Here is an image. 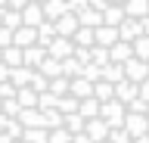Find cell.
Here are the masks:
<instances>
[{
  "label": "cell",
  "mask_w": 149,
  "mask_h": 143,
  "mask_svg": "<svg viewBox=\"0 0 149 143\" xmlns=\"http://www.w3.org/2000/svg\"><path fill=\"white\" fill-rule=\"evenodd\" d=\"M72 56L84 66V62H90V47H74V50H72Z\"/></svg>",
  "instance_id": "obj_44"
},
{
  "label": "cell",
  "mask_w": 149,
  "mask_h": 143,
  "mask_svg": "<svg viewBox=\"0 0 149 143\" xmlns=\"http://www.w3.org/2000/svg\"><path fill=\"white\" fill-rule=\"evenodd\" d=\"M34 31H37V44H40V47H47V44H50V40L56 38V25H53L50 19H44V22H40V25H37Z\"/></svg>",
  "instance_id": "obj_22"
},
{
  "label": "cell",
  "mask_w": 149,
  "mask_h": 143,
  "mask_svg": "<svg viewBox=\"0 0 149 143\" xmlns=\"http://www.w3.org/2000/svg\"><path fill=\"white\" fill-rule=\"evenodd\" d=\"M72 44L74 47H93V28H84V25H78L72 34Z\"/></svg>",
  "instance_id": "obj_27"
},
{
  "label": "cell",
  "mask_w": 149,
  "mask_h": 143,
  "mask_svg": "<svg viewBox=\"0 0 149 143\" xmlns=\"http://www.w3.org/2000/svg\"><path fill=\"white\" fill-rule=\"evenodd\" d=\"M9 44H13V31L0 25V50H3V47H9Z\"/></svg>",
  "instance_id": "obj_47"
},
{
  "label": "cell",
  "mask_w": 149,
  "mask_h": 143,
  "mask_svg": "<svg viewBox=\"0 0 149 143\" xmlns=\"http://www.w3.org/2000/svg\"><path fill=\"white\" fill-rule=\"evenodd\" d=\"M140 96L149 103V78H143V81H140Z\"/></svg>",
  "instance_id": "obj_49"
},
{
  "label": "cell",
  "mask_w": 149,
  "mask_h": 143,
  "mask_svg": "<svg viewBox=\"0 0 149 143\" xmlns=\"http://www.w3.org/2000/svg\"><path fill=\"white\" fill-rule=\"evenodd\" d=\"M112 3H124V0H112Z\"/></svg>",
  "instance_id": "obj_56"
},
{
  "label": "cell",
  "mask_w": 149,
  "mask_h": 143,
  "mask_svg": "<svg viewBox=\"0 0 149 143\" xmlns=\"http://www.w3.org/2000/svg\"><path fill=\"white\" fill-rule=\"evenodd\" d=\"M3 131H6L13 140H22V131H25V128H22L19 118H6V128H3Z\"/></svg>",
  "instance_id": "obj_40"
},
{
  "label": "cell",
  "mask_w": 149,
  "mask_h": 143,
  "mask_svg": "<svg viewBox=\"0 0 149 143\" xmlns=\"http://www.w3.org/2000/svg\"><path fill=\"white\" fill-rule=\"evenodd\" d=\"M121 68H124V78L127 81H134V84H140L143 78H149V62L146 59H137V56H130L121 62Z\"/></svg>",
  "instance_id": "obj_2"
},
{
  "label": "cell",
  "mask_w": 149,
  "mask_h": 143,
  "mask_svg": "<svg viewBox=\"0 0 149 143\" xmlns=\"http://www.w3.org/2000/svg\"><path fill=\"white\" fill-rule=\"evenodd\" d=\"M31 3H44V0H31Z\"/></svg>",
  "instance_id": "obj_55"
},
{
  "label": "cell",
  "mask_w": 149,
  "mask_h": 143,
  "mask_svg": "<svg viewBox=\"0 0 149 143\" xmlns=\"http://www.w3.org/2000/svg\"><path fill=\"white\" fill-rule=\"evenodd\" d=\"M134 53H130V40H115L109 47V62H124V59H130Z\"/></svg>",
  "instance_id": "obj_17"
},
{
  "label": "cell",
  "mask_w": 149,
  "mask_h": 143,
  "mask_svg": "<svg viewBox=\"0 0 149 143\" xmlns=\"http://www.w3.org/2000/svg\"><path fill=\"white\" fill-rule=\"evenodd\" d=\"M84 134H87L93 143H100V140H106V134H109V124L102 121L100 115H96V118H87V121H84Z\"/></svg>",
  "instance_id": "obj_6"
},
{
  "label": "cell",
  "mask_w": 149,
  "mask_h": 143,
  "mask_svg": "<svg viewBox=\"0 0 149 143\" xmlns=\"http://www.w3.org/2000/svg\"><path fill=\"white\" fill-rule=\"evenodd\" d=\"M124 112H127V109H124V103H121V100H115V96H112V100H106V103H100V118L109 124V128H121Z\"/></svg>",
  "instance_id": "obj_1"
},
{
  "label": "cell",
  "mask_w": 149,
  "mask_h": 143,
  "mask_svg": "<svg viewBox=\"0 0 149 143\" xmlns=\"http://www.w3.org/2000/svg\"><path fill=\"white\" fill-rule=\"evenodd\" d=\"M112 87H115V100H121L124 106L140 93V84H134V81H127V78H121L118 84H112Z\"/></svg>",
  "instance_id": "obj_9"
},
{
  "label": "cell",
  "mask_w": 149,
  "mask_h": 143,
  "mask_svg": "<svg viewBox=\"0 0 149 143\" xmlns=\"http://www.w3.org/2000/svg\"><path fill=\"white\" fill-rule=\"evenodd\" d=\"M109 3H112V0H87V6H90V10H106V6H109Z\"/></svg>",
  "instance_id": "obj_48"
},
{
  "label": "cell",
  "mask_w": 149,
  "mask_h": 143,
  "mask_svg": "<svg viewBox=\"0 0 149 143\" xmlns=\"http://www.w3.org/2000/svg\"><path fill=\"white\" fill-rule=\"evenodd\" d=\"M59 66H62V75H65V78H78V75H81V62H78L74 56L59 59Z\"/></svg>",
  "instance_id": "obj_33"
},
{
  "label": "cell",
  "mask_w": 149,
  "mask_h": 143,
  "mask_svg": "<svg viewBox=\"0 0 149 143\" xmlns=\"http://www.w3.org/2000/svg\"><path fill=\"white\" fill-rule=\"evenodd\" d=\"M81 78H87V81H100V66L84 62V66H81Z\"/></svg>",
  "instance_id": "obj_43"
},
{
  "label": "cell",
  "mask_w": 149,
  "mask_h": 143,
  "mask_svg": "<svg viewBox=\"0 0 149 143\" xmlns=\"http://www.w3.org/2000/svg\"><path fill=\"white\" fill-rule=\"evenodd\" d=\"M50 93H56V96H62V93H68V78L65 75H56V78H50V87H47Z\"/></svg>",
  "instance_id": "obj_37"
},
{
  "label": "cell",
  "mask_w": 149,
  "mask_h": 143,
  "mask_svg": "<svg viewBox=\"0 0 149 143\" xmlns=\"http://www.w3.org/2000/svg\"><path fill=\"white\" fill-rule=\"evenodd\" d=\"M143 34V25H140V19H121V25H118V40H134V38H140Z\"/></svg>",
  "instance_id": "obj_10"
},
{
  "label": "cell",
  "mask_w": 149,
  "mask_h": 143,
  "mask_svg": "<svg viewBox=\"0 0 149 143\" xmlns=\"http://www.w3.org/2000/svg\"><path fill=\"white\" fill-rule=\"evenodd\" d=\"M146 106H149V103H146V100H143V96L137 93V96H134V100H130L127 106H124V109H127V112H140V115H146Z\"/></svg>",
  "instance_id": "obj_42"
},
{
  "label": "cell",
  "mask_w": 149,
  "mask_h": 143,
  "mask_svg": "<svg viewBox=\"0 0 149 143\" xmlns=\"http://www.w3.org/2000/svg\"><path fill=\"white\" fill-rule=\"evenodd\" d=\"M16 100H19V106L22 109H31V106H37V93L31 90V87H16Z\"/></svg>",
  "instance_id": "obj_28"
},
{
  "label": "cell",
  "mask_w": 149,
  "mask_h": 143,
  "mask_svg": "<svg viewBox=\"0 0 149 143\" xmlns=\"http://www.w3.org/2000/svg\"><path fill=\"white\" fill-rule=\"evenodd\" d=\"M53 25H56V34L59 38H72L74 28H78V16L74 13H62L59 19H53Z\"/></svg>",
  "instance_id": "obj_8"
},
{
  "label": "cell",
  "mask_w": 149,
  "mask_h": 143,
  "mask_svg": "<svg viewBox=\"0 0 149 143\" xmlns=\"http://www.w3.org/2000/svg\"><path fill=\"white\" fill-rule=\"evenodd\" d=\"M37 72L47 75V78H56V75H62V66H59V59L44 56V59H40V66H37Z\"/></svg>",
  "instance_id": "obj_25"
},
{
  "label": "cell",
  "mask_w": 149,
  "mask_h": 143,
  "mask_svg": "<svg viewBox=\"0 0 149 143\" xmlns=\"http://www.w3.org/2000/svg\"><path fill=\"white\" fill-rule=\"evenodd\" d=\"M115 40H118V28H112V25H96V28H93V44L112 47Z\"/></svg>",
  "instance_id": "obj_12"
},
{
  "label": "cell",
  "mask_w": 149,
  "mask_h": 143,
  "mask_svg": "<svg viewBox=\"0 0 149 143\" xmlns=\"http://www.w3.org/2000/svg\"><path fill=\"white\" fill-rule=\"evenodd\" d=\"M72 143H93V140H90L84 131H78V134H72Z\"/></svg>",
  "instance_id": "obj_50"
},
{
  "label": "cell",
  "mask_w": 149,
  "mask_h": 143,
  "mask_svg": "<svg viewBox=\"0 0 149 143\" xmlns=\"http://www.w3.org/2000/svg\"><path fill=\"white\" fill-rule=\"evenodd\" d=\"M100 78H102V81H109V84H118L121 78H124V68H121V62H106V66L100 68Z\"/></svg>",
  "instance_id": "obj_19"
},
{
  "label": "cell",
  "mask_w": 149,
  "mask_h": 143,
  "mask_svg": "<svg viewBox=\"0 0 149 143\" xmlns=\"http://www.w3.org/2000/svg\"><path fill=\"white\" fill-rule=\"evenodd\" d=\"M0 59L6 62L9 68L22 66V47H16V44H9V47H3V53H0Z\"/></svg>",
  "instance_id": "obj_26"
},
{
  "label": "cell",
  "mask_w": 149,
  "mask_h": 143,
  "mask_svg": "<svg viewBox=\"0 0 149 143\" xmlns=\"http://www.w3.org/2000/svg\"><path fill=\"white\" fill-rule=\"evenodd\" d=\"M78 16V25H84V28H96V25H102V13L100 10H81V13H74Z\"/></svg>",
  "instance_id": "obj_18"
},
{
  "label": "cell",
  "mask_w": 149,
  "mask_h": 143,
  "mask_svg": "<svg viewBox=\"0 0 149 143\" xmlns=\"http://www.w3.org/2000/svg\"><path fill=\"white\" fill-rule=\"evenodd\" d=\"M78 112H81L84 118H96V115H100V100H96V96H84V100H78Z\"/></svg>",
  "instance_id": "obj_21"
},
{
  "label": "cell",
  "mask_w": 149,
  "mask_h": 143,
  "mask_svg": "<svg viewBox=\"0 0 149 143\" xmlns=\"http://www.w3.org/2000/svg\"><path fill=\"white\" fill-rule=\"evenodd\" d=\"M0 53H3V50H0Z\"/></svg>",
  "instance_id": "obj_61"
},
{
  "label": "cell",
  "mask_w": 149,
  "mask_h": 143,
  "mask_svg": "<svg viewBox=\"0 0 149 143\" xmlns=\"http://www.w3.org/2000/svg\"><path fill=\"white\" fill-rule=\"evenodd\" d=\"M44 112V128L53 131V128H62V112L59 109H40Z\"/></svg>",
  "instance_id": "obj_32"
},
{
  "label": "cell",
  "mask_w": 149,
  "mask_h": 143,
  "mask_svg": "<svg viewBox=\"0 0 149 143\" xmlns=\"http://www.w3.org/2000/svg\"><path fill=\"white\" fill-rule=\"evenodd\" d=\"M68 93L78 96V100H84V96H93V81H87V78H68Z\"/></svg>",
  "instance_id": "obj_13"
},
{
  "label": "cell",
  "mask_w": 149,
  "mask_h": 143,
  "mask_svg": "<svg viewBox=\"0 0 149 143\" xmlns=\"http://www.w3.org/2000/svg\"><path fill=\"white\" fill-rule=\"evenodd\" d=\"M40 10H44V19L53 22V19H59V16L65 13V0H44Z\"/></svg>",
  "instance_id": "obj_20"
},
{
  "label": "cell",
  "mask_w": 149,
  "mask_h": 143,
  "mask_svg": "<svg viewBox=\"0 0 149 143\" xmlns=\"http://www.w3.org/2000/svg\"><path fill=\"white\" fill-rule=\"evenodd\" d=\"M93 96H96V100H100V103H106V100H112V96H115V87L109 84V81H93Z\"/></svg>",
  "instance_id": "obj_29"
},
{
  "label": "cell",
  "mask_w": 149,
  "mask_h": 143,
  "mask_svg": "<svg viewBox=\"0 0 149 143\" xmlns=\"http://www.w3.org/2000/svg\"><path fill=\"white\" fill-rule=\"evenodd\" d=\"M19 16H22V25H31V28H37V25L44 22V10H40V3H31V0L19 10Z\"/></svg>",
  "instance_id": "obj_5"
},
{
  "label": "cell",
  "mask_w": 149,
  "mask_h": 143,
  "mask_svg": "<svg viewBox=\"0 0 149 143\" xmlns=\"http://www.w3.org/2000/svg\"><path fill=\"white\" fill-rule=\"evenodd\" d=\"M146 118H149V106H146Z\"/></svg>",
  "instance_id": "obj_57"
},
{
  "label": "cell",
  "mask_w": 149,
  "mask_h": 143,
  "mask_svg": "<svg viewBox=\"0 0 149 143\" xmlns=\"http://www.w3.org/2000/svg\"><path fill=\"white\" fill-rule=\"evenodd\" d=\"M13 44H16V47H28V44H37V31L31 28V25H19V28L13 31Z\"/></svg>",
  "instance_id": "obj_14"
},
{
  "label": "cell",
  "mask_w": 149,
  "mask_h": 143,
  "mask_svg": "<svg viewBox=\"0 0 149 143\" xmlns=\"http://www.w3.org/2000/svg\"><path fill=\"white\" fill-rule=\"evenodd\" d=\"M16 118L22 121V128H44V112H40L37 106H31V109H19Z\"/></svg>",
  "instance_id": "obj_11"
},
{
  "label": "cell",
  "mask_w": 149,
  "mask_h": 143,
  "mask_svg": "<svg viewBox=\"0 0 149 143\" xmlns=\"http://www.w3.org/2000/svg\"><path fill=\"white\" fill-rule=\"evenodd\" d=\"M13 143H25V140H13Z\"/></svg>",
  "instance_id": "obj_58"
},
{
  "label": "cell",
  "mask_w": 149,
  "mask_h": 143,
  "mask_svg": "<svg viewBox=\"0 0 149 143\" xmlns=\"http://www.w3.org/2000/svg\"><path fill=\"white\" fill-rule=\"evenodd\" d=\"M87 10V0H65V13H81Z\"/></svg>",
  "instance_id": "obj_45"
},
{
  "label": "cell",
  "mask_w": 149,
  "mask_h": 143,
  "mask_svg": "<svg viewBox=\"0 0 149 143\" xmlns=\"http://www.w3.org/2000/svg\"><path fill=\"white\" fill-rule=\"evenodd\" d=\"M56 100H59L56 93L44 90V93H37V109H56Z\"/></svg>",
  "instance_id": "obj_41"
},
{
  "label": "cell",
  "mask_w": 149,
  "mask_h": 143,
  "mask_svg": "<svg viewBox=\"0 0 149 143\" xmlns=\"http://www.w3.org/2000/svg\"><path fill=\"white\" fill-rule=\"evenodd\" d=\"M121 19H124V6H121V3H109V6L102 10V25H112V28H118Z\"/></svg>",
  "instance_id": "obj_16"
},
{
  "label": "cell",
  "mask_w": 149,
  "mask_h": 143,
  "mask_svg": "<svg viewBox=\"0 0 149 143\" xmlns=\"http://www.w3.org/2000/svg\"><path fill=\"white\" fill-rule=\"evenodd\" d=\"M106 140H109V143H130V134L124 131V128H109Z\"/></svg>",
  "instance_id": "obj_39"
},
{
  "label": "cell",
  "mask_w": 149,
  "mask_h": 143,
  "mask_svg": "<svg viewBox=\"0 0 149 143\" xmlns=\"http://www.w3.org/2000/svg\"><path fill=\"white\" fill-rule=\"evenodd\" d=\"M0 25H3V28H9V31H16L19 25H22L19 10H3V13H0Z\"/></svg>",
  "instance_id": "obj_30"
},
{
  "label": "cell",
  "mask_w": 149,
  "mask_h": 143,
  "mask_svg": "<svg viewBox=\"0 0 149 143\" xmlns=\"http://www.w3.org/2000/svg\"><path fill=\"white\" fill-rule=\"evenodd\" d=\"M121 6H124V16L127 19H143L149 13V0H124Z\"/></svg>",
  "instance_id": "obj_15"
},
{
  "label": "cell",
  "mask_w": 149,
  "mask_h": 143,
  "mask_svg": "<svg viewBox=\"0 0 149 143\" xmlns=\"http://www.w3.org/2000/svg\"><path fill=\"white\" fill-rule=\"evenodd\" d=\"M28 87H31V90H34V93H44L47 87H50V78L47 75H40V72H31V78H28Z\"/></svg>",
  "instance_id": "obj_34"
},
{
  "label": "cell",
  "mask_w": 149,
  "mask_h": 143,
  "mask_svg": "<svg viewBox=\"0 0 149 143\" xmlns=\"http://www.w3.org/2000/svg\"><path fill=\"white\" fill-rule=\"evenodd\" d=\"M31 72H34V68H28V66L9 68V84H13V87H25V84H28V78H31Z\"/></svg>",
  "instance_id": "obj_23"
},
{
  "label": "cell",
  "mask_w": 149,
  "mask_h": 143,
  "mask_svg": "<svg viewBox=\"0 0 149 143\" xmlns=\"http://www.w3.org/2000/svg\"><path fill=\"white\" fill-rule=\"evenodd\" d=\"M28 0H6V10H22Z\"/></svg>",
  "instance_id": "obj_51"
},
{
  "label": "cell",
  "mask_w": 149,
  "mask_h": 143,
  "mask_svg": "<svg viewBox=\"0 0 149 143\" xmlns=\"http://www.w3.org/2000/svg\"><path fill=\"white\" fill-rule=\"evenodd\" d=\"M56 109L62 115H68V112H78V96H72V93H62L59 100H56Z\"/></svg>",
  "instance_id": "obj_31"
},
{
  "label": "cell",
  "mask_w": 149,
  "mask_h": 143,
  "mask_svg": "<svg viewBox=\"0 0 149 143\" xmlns=\"http://www.w3.org/2000/svg\"><path fill=\"white\" fill-rule=\"evenodd\" d=\"M140 25H143V34H149V13L143 16V19H140Z\"/></svg>",
  "instance_id": "obj_52"
},
{
  "label": "cell",
  "mask_w": 149,
  "mask_h": 143,
  "mask_svg": "<svg viewBox=\"0 0 149 143\" xmlns=\"http://www.w3.org/2000/svg\"><path fill=\"white\" fill-rule=\"evenodd\" d=\"M121 128H124V131L130 134V140H134V137H143V134L149 131V118H146V115H140V112H124Z\"/></svg>",
  "instance_id": "obj_3"
},
{
  "label": "cell",
  "mask_w": 149,
  "mask_h": 143,
  "mask_svg": "<svg viewBox=\"0 0 149 143\" xmlns=\"http://www.w3.org/2000/svg\"><path fill=\"white\" fill-rule=\"evenodd\" d=\"M90 62L102 68L106 62H109V47H100V44H93V47H90Z\"/></svg>",
  "instance_id": "obj_36"
},
{
  "label": "cell",
  "mask_w": 149,
  "mask_h": 143,
  "mask_svg": "<svg viewBox=\"0 0 149 143\" xmlns=\"http://www.w3.org/2000/svg\"><path fill=\"white\" fill-rule=\"evenodd\" d=\"M3 128H6V115L0 112V131H3Z\"/></svg>",
  "instance_id": "obj_54"
},
{
  "label": "cell",
  "mask_w": 149,
  "mask_h": 143,
  "mask_svg": "<svg viewBox=\"0 0 149 143\" xmlns=\"http://www.w3.org/2000/svg\"><path fill=\"white\" fill-rule=\"evenodd\" d=\"M130 53H134L137 59H146L149 62V34H140V38L130 40Z\"/></svg>",
  "instance_id": "obj_24"
},
{
  "label": "cell",
  "mask_w": 149,
  "mask_h": 143,
  "mask_svg": "<svg viewBox=\"0 0 149 143\" xmlns=\"http://www.w3.org/2000/svg\"><path fill=\"white\" fill-rule=\"evenodd\" d=\"M19 109H22V106H19V100H16V96H6V100L0 103V112L6 115V118H16V115H19Z\"/></svg>",
  "instance_id": "obj_38"
},
{
  "label": "cell",
  "mask_w": 149,
  "mask_h": 143,
  "mask_svg": "<svg viewBox=\"0 0 149 143\" xmlns=\"http://www.w3.org/2000/svg\"><path fill=\"white\" fill-rule=\"evenodd\" d=\"M72 50H74L72 38H59V34H56V38L47 44V56H53V59H65V56H72Z\"/></svg>",
  "instance_id": "obj_4"
},
{
  "label": "cell",
  "mask_w": 149,
  "mask_h": 143,
  "mask_svg": "<svg viewBox=\"0 0 149 143\" xmlns=\"http://www.w3.org/2000/svg\"><path fill=\"white\" fill-rule=\"evenodd\" d=\"M22 140L25 143H47V128H25Z\"/></svg>",
  "instance_id": "obj_35"
},
{
  "label": "cell",
  "mask_w": 149,
  "mask_h": 143,
  "mask_svg": "<svg viewBox=\"0 0 149 143\" xmlns=\"http://www.w3.org/2000/svg\"><path fill=\"white\" fill-rule=\"evenodd\" d=\"M130 143H149V137H146V134H143V137H134V140H130Z\"/></svg>",
  "instance_id": "obj_53"
},
{
  "label": "cell",
  "mask_w": 149,
  "mask_h": 143,
  "mask_svg": "<svg viewBox=\"0 0 149 143\" xmlns=\"http://www.w3.org/2000/svg\"><path fill=\"white\" fill-rule=\"evenodd\" d=\"M6 96H16V87L9 81H0V100H6Z\"/></svg>",
  "instance_id": "obj_46"
},
{
  "label": "cell",
  "mask_w": 149,
  "mask_h": 143,
  "mask_svg": "<svg viewBox=\"0 0 149 143\" xmlns=\"http://www.w3.org/2000/svg\"><path fill=\"white\" fill-rule=\"evenodd\" d=\"M100 143H109V140H100Z\"/></svg>",
  "instance_id": "obj_59"
},
{
  "label": "cell",
  "mask_w": 149,
  "mask_h": 143,
  "mask_svg": "<svg viewBox=\"0 0 149 143\" xmlns=\"http://www.w3.org/2000/svg\"><path fill=\"white\" fill-rule=\"evenodd\" d=\"M44 56H47V47H40V44H28V47H22V66H28V68H37Z\"/></svg>",
  "instance_id": "obj_7"
},
{
  "label": "cell",
  "mask_w": 149,
  "mask_h": 143,
  "mask_svg": "<svg viewBox=\"0 0 149 143\" xmlns=\"http://www.w3.org/2000/svg\"><path fill=\"white\" fill-rule=\"evenodd\" d=\"M146 137H149V131H146Z\"/></svg>",
  "instance_id": "obj_60"
},
{
  "label": "cell",
  "mask_w": 149,
  "mask_h": 143,
  "mask_svg": "<svg viewBox=\"0 0 149 143\" xmlns=\"http://www.w3.org/2000/svg\"><path fill=\"white\" fill-rule=\"evenodd\" d=\"M0 103H3V100H0Z\"/></svg>",
  "instance_id": "obj_62"
}]
</instances>
